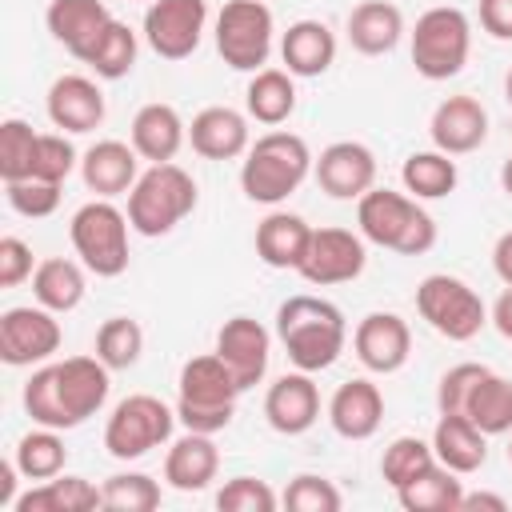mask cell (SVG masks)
I'll list each match as a JSON object with an SVG mask.
<instances>
[{"label": "cell", "instance_id": "ab89813d", "mask_svg": "<svg viewBox=\"0 0 512 512\" xmlns=\"http://www.w3.org/2000/svg\"><path fill=\"white\" fill-rule=\"evenodd\" d=\"M436 464V452H432V440H420V436H396L384 456H380V476L384 484L396 492L404 488L408 480H416L420 472H428Z\"/></svg>", "mask_w": 512, "mask_h": 512}, {"label": "cell", "instance_id": "9f6ffc18", "mask_svg": "<svg viewBox=\"0 0 512 512\" xmlns=\"http://www.w3.org/2000/svg\"><path fill=\"white\" fill-rule=\"evenodd\" d=\"M504 100H508V108H512V68H508V76H504Z\"/></svg>", "mask_w": 512, "mask_h": 512}, {"label": "cell", "instance_id": "f35d334b", "mask_svg": "<svg viewBox=\"0 0 512 512\" xmlns=\"http://www.w3.org/2000/svg\"><path fill=\"white\" fill-rule=\"evenodd\" d=\"M36 152H40V132H32V124L8 116L0 124V176H4V184L28 180L36 172Z\"/></svg>", "mask_w": 512, "mask_h": 512}, {"label": "cell", "instance_id": "7dc6e473", "mask_svg": "<svg viewBox=\"0 0 512 512\" xmlns=\"http://www.w3.org/2000/svg\"><path fill=\"white\" fill-rule=\"evenodd\" d=\"M488 368L484 364H456V368H448L444 376H440V384H436V408L440 412H448V416H460V408H464V400H468V392H472V384L484 376Z\"/></svg>", "mask_w": 512, "mask_h": 512}, {"label": "cell", "instance_id": "db71d44e", "mask_svg": "<svg viewBox=\"0 0 512 512\" xmlns=\"http://www.w3.org/2000/svg\"><path fill=\"white\" fill-rule=\"evenodd\" d=\"M16 460H0V508H16Z\"/></svg>", "mask_w": 512, "mask_h": 512}, {"label": "cell", "instance_id": "ee69618b", "mask_svg": "<svg viewBox=\"0 0 512 512\" xmlns=\"http://www.w3.org/2000/svg\"><path fill=\"white\" fill-rule=\"evenodd\" d=\"M340 504H344L340 488L324 476H312V472L296 476L284 488V508H292V512H340Z\"/></svg>", "mask_w": 512, "mask_h": 512}, {"label": "cell", "instance_id": "5bb4252c", "mask_svg": "<svg viewBox=\"0 0 512 512\" xmlns=\"http://www.w3.org/2000/svg\"><path fill=\"white\" fill-rule=\"evenodd\" d=\"M368 264V252H364V236L360 232H348V228H312V240H308V252L300 260V276L316 288H328V284H348L364 272Z\"/></svg>", "mask_w": 512, "mask_h": 512}, {"label": "cell", "instance_id": "74e56055", "mask_svg": "<svg viewBox=\"0 0 512 512\" xmlns=\"http://www.w3.org/2000/svg\"><path fill=\"white\" fill-rule=\"evenodd\" d=\"M136 52H140L136 32H132L124 20H112V24L100 32V40L92 44V52L84 56V64H88L100 80H124V76L136 68Z\"/></svg>", "mask_w": 512, "mask_h": 512}, {"label": "cell", "instance_id": "6da1fadb", "mask_svg": "<svg viewBox=\"0 0 512 512\" xmlns=\"http://www.w3.org/2000/svg\"><path fill=\"white\" fill-rule=\"evenodd\" d=\"M108 364L100 356H64L56 364H44L24 384V412L32 424L68 432L80 428L88 416H96L108 400Z\"/></svg>", "mask_w": 512, "mask_h": 512}, {"label": "cell", "instance_id": "8d00e7d4", "mask_svg": "<svg viewBox=\"0 0 512 512\" xmlns=\"http://www.w3.org/2000/svg\"><path fill=\"white\" fill-rule=\"evenodd\" d=\"M12 460H16V468H20L24 480H52V476L64 472L68 448H64V440H60L56 428H44L40 424V428H32V432L20 436Z\"/></svg>", "mask_w": 512, "mask_h": 512}, {"label": "cell", "instance_id": "d6a6232c", "mask_svg": "<svg viewBox=\"0 0 512 512\" xmlns=\"http://www.w3.org/2000/svg\"><path fill=\"white\" fill-rule=\"evenodd\" d=\"M244 104H248V116L256 124H268V128L284 124L296 112L292 72L288 68H260V72H252L248 92H244Z\"/></svg>", "mask_w": 512, "mask_h": 512}, {"label": "cell", "instance_id": "60d3db41", "mask_svg": "<svg viewBox=\"0 0 512 512\" xmlns=\"http://www.w3.org/2000/svg\"><path fill=\"white\" fill-rule=\"evenodd\" d=\"M140 352H144V328H140L136 320L112 316V320L100 324V332H96V356H100L112 372L132 368V364L140 360Z\"/></svg>", "mask_w": 512, "mask_h": 512}, {"label": "cell", "instance_id": "9c48e42d", "mask_svg": "<svg viewBox=\"0 0 512 512\" xmlns=\"http://www.w3.org/2000/svg\"><path fill=\"white\" fill-rule=\"evenodd\" d=\"M416 312H420V320H428L432 332H440L444 340H456V344L480 336V328L488 324V308H484L480 292L448 272H432L416 284Z\"/></svg>", "mask_w": 512, "mask_h": 512}, {"label": "cell", "instance_id": "ffe728a7", "mask_svg": "<svg viewBox=\"0 0 512 512\" xmlns=\"http://www.w3.org/2000/svg\"><path fill=\"white\" fill-rule=\"evenodd\" d=\"M428 136L448 156L476 152L488 140V112H484V104L476 96H448V100L436 104Z\"/></svg>", "mask_w": 512, "mask_h": 512}, {"label": "cell", "instance_id": "ac0fdd59", "mask_svg": "<svg viewBox=\"0 0 512 512\" xmlns=\"http://www.w3.org/2000/svg\"><path fill=\"white\" fill-rule=\"evenodd\" d=\"M264 416L272 432L280 436H300L320 420V392L312 384V372H284L276 384H268L264 396Z\"/></svg>", "mask_w": 512, "mask_h": 512}, {"label": "cell", "instance_id": "681fc988", "mask_svg": "<svg viewBox=\"0 0 512 512\" xmlns=\"http://www.w3.org/2000/svg\"><path fill=\"white\" fill-rule=\"evenodd\" d=\"M480 28L496 40H512V0H480Z\"/></svg>", "mask_w": 512, "mask_h": 512}, {"label": "cell", "instance_id": "cb8c5ba5", "mask_svg": "<svg viewBox=\"0 0 512 512\" xmlns=\"http://www.w3.org/2000/svg\"><path fill=\"white\" fill-rule=\"evenodd\" d=\"M44 24L56 44H64L76 60H84L100 40V32L112 24V12L104 8V0H52Z\"/></svg>", "mask_w": 512, "mask_h": 512}, {"label": "cell", "instance_id": "8992f818", "mask_svg": "<svg viewBox=\"0 0 512 512\" xmlns=\"http://www.w3.org/2000/svg\"><path fill=\"white\" fill-rule=\"evenodd\" d=\"M196 180L180 164H148L128 192V224L140 236H168L196 208Z\"/></svg>", "mask_w": 512, "mask_h": 512}, {"label": "cell", "instance_id": "bcb514c9", "mask_svg": "<svg viewBox=\"0 0 512 512\" xmlns=\"http://www.w3.org/2000/svg\"><path fill=\"white\" fill-rule=\"evenodd\" d=\"M76 164H80V156H76V148L64 132H40V152H36V172L32 176L64 184Z\"/></svg>", "mask_w": 512, "mask_h": 512}, {"label": "cell", "instance_id": "f6af8a7d", "mask_svg": "<svg viewBox=\"0 0 512 512\" xmlns=\"http://www.w3.org/2000/svg\"><path fill=\"white\" fill-rule=\"evenodd\" d=\"M276 504H280L276 492L256 476H232L216 492V508L220 512H272Z\"/></svg>", "mask_w": 512, "mask_h": 512}, {"label": "cell", "instance_id": "7402d4cb", "mask_svg": "<svg viewBox=\"0 0 512 512\" xmlns=\"http://www.w3.org/2000/svg\"><path fill=\"white\" fill-rule=\"evenodd\" d=\"M80 180L100 200L132 192V184L140 180V152L132 144H124V140H96L80 156Z\"/></svg>", "mask_w": 512, "mask_h": 512}, {"label": "cell", "instance_id": "6f0895ef", "mask_svg": "<svg viewBox=\"0 0 512 512\" xmlns=\"http://www.w3.org/2000/svg\"><path fill=\"white\" fill-rule=\"evenodd\" d=\"M508 464H512V440H508Z\"/></svg>", "mask_w": 512, "mask_h": 512}, {"label": "cell", "instance_id": "8fae6325", "mask_svg": "<svg viewBox=\"0 0 512 512\" xmlns=\"http://www.w3.org/2000/svg\"><path fill=\"white\" fill-rule=\"evenodd\" d=\"M272 8L264 0H228L216 16V52L236 72H260L272 56Z\"/></svg>", "mask_w": 512, "mask_h": 512}, {"label": "cell", "instance_id": "836d02e7", "mask_svg": "<svg viewBox=\"0 0 512 512\" xmlns=\"http://www.w3.org/2000/svg\"><path fill=\"white\" fill-rule=\"evenodd\" d=\"M396 500H400L404 512H460L464 488H460L456 472L436 460L428 472H420L416 480L396 488Z\"/></svg>", "mask_w": 512, "mask_h": 512}, {"label": "cell", "instance_id": "2e32d148", "mask_svg": "<svg viewBox=\"0 0 512 512\" xmlns=\"http://www.w3.org/2000/svg\"><path fill=\"white\" fill-rule=\"evenodd\" d=\"M216 356L228 364V372L236 376L240 392L256 388L268 372V356H272V336L260 320L252 316H232L220 324L216 332Z\"/></svg>", "mask_w": 512, "mask_h": 512}, {"label": "cell", "instance_id": "4316f807", "mask_svg": "<svg viewBox=\"0 0 512 512\" xmlns=\"http://www.w3.org/2000/svg\"><path fill=\"white\" fill-rule=\"evenodd\" d=\"M220 472V452L212 444V436L204 432H184L180 440H172L168 456H164V480L176 492H204Z\"/></svg>", "mask_w": 512, "mask_h": 512}, {"label": "cell", "instance_id": "f907efd6", "mask_svg": "<svg viewBox=\"0 0 512 512\" xmlns=\"http://www.w3.org/2000/svg\"><path fill=\"white\" fill-rule=\"evenodd\" d=\"M492 268H496V276L504 280V288H512V232H504V236L496 240V248H492Z\"/></svg>", "mask_w": 512, "mask_h": 512}, {"label": "cell", "instance_id": "816d5d0a", "mask_svg": "<svg viewBox=\"0 0 512 512\" xmlns=\"http://www.w3.org/2000/svg\"><path fill=\"white\" fill-rule=\"evenodd\" d=\"M480 508H488V512H508V500H504V496H492V492H464L460 512H480Z\"/></svg>", "mask_w": 512, "mask_h": 512}, {"label": "cell", "instance_id": "b9f144b4", "mask_svg": "<svg viewBox=\"0 0 512 512\" xmlns=\"http://www.w3.org/2000/svg\"><path fill=\"white\" fill-rule=\"evenodd\" d=\"M104 508L112 512H152L160 508V484L144 472H116L100 484Z\"/></svg>", "mask_w": 512, "mask_h": 512}, {"label": "cell", "instance_id": "ba28073f", "mask_svg": "<svg viewBox=\"0 0 512 512\" xmlns=\"http://www.w3.org/2000/svg\"><path fill=\"white\" fill-rule=\"evenodd\" d=\"M472 52V24L460 8H428L412 28V64L424 80H452L464 72Z\"/></svg>", "mask_w": 512, "mask_h": 512}, {"label": "cell", "instance_id": "9a60e30c", "mask_svg": "<svg viewBox=\"0 0 512 512\" xmlns=\"http://www.w3.org/2000/svg\"><path fill=\"white\" fill-rule=\"evenodd\" d=\"M352 352L368 372L392 376L412 356V328L396 312H368L352 332Z\"/></svg>", "mask_w": 512, "mask_h": 512}, {"label": "cell", "instance_id": "7a4b0ae2", "mask_svg": "<svg viewBox=\"0 0 512 512\" xmlns=\"http://www.w3.org/2000/svg\"><path fill=\"white\" fill-rule=\"evenodd\" d=\"M276 340L300 372H324L340 360L348 344V324L332 300L300 292L276 308Z\"/></svg>", "mask_w": 512, "mask_h": 512}, {"label": "cell", "instance_id": "c3c4849f", "mask_svg": "<svg viewBox=\"0 0 512 512\" xmlns=\"http://www.w3.org/2000/svg\"><path fill=\"white\" fill-rule=\"evenodd\" d=\"M32 248L20 236H4L0 240V288H16L24 280H32Z\"/></svg>", "mask_w": 512, "mask_h": 512}, {"label": "cell", "instance_id": "7c38bea8", "mask_svg": "<svg viewBox=\"0 0 512 512\" xmlns=\"http://www.w3.org/2000/svg\"><path fill=\"white\" fill-rule=\"evenodd\" d=\"M60 320L44 304H16L0 316V360L8 368H32L60 352Z\"/></svg>", "mask_w": 512, "mask_h": 512}, {"label": "cell", "instance_id": "7bdbcfd3", "mask_svg": "<svg viewBox=\"0 0 512 512\" xmlns=\"http://www.w3.org/2000/svg\"><path fill=\"white\" fill-rule=\"evenodd\" d=\"M4 196H8V208L28 216V220H40V216H52L60 208V184L52 180H40V176H28V180H12L4 184Z\"/></svg>", "mask_w": 512, "mask_h": 512}, {"label": "cell", "instance_id": "52a82bcc", "mask_svg": "<svg viewBox=\"0 0 512 512\" xmlns=\"http://www.w3.org/2000/svg\"><path fill=\"white\" fill-rule=\"evenodd\" d=\"M128 212H120L112 200H88L76 208L68 236L80 256V264L104 280L120 276L128 268Z\"/></svg>", "mask_w": 512, "mask_h": 512}, {"label": "cell", "instance_id": "f546056e", "mask_svg": "<svg viewBox=\"0 0 512 512\" xmlns=\"http://www.w3.org/2000/svg\"><path fill=\"white\" fill-rule=\"evenodd\" d=\"M308 240H312V228L296 212H268L256 224V256L268 268H292L296 272L304 252H308Z\"/></svg>", "mask_w": 512, "mask_h": 512}, {"label": "cell", "instance_id": "d4e9b609", "mask_svg": "<svg viewBox=\"0 0 512 512\" xmlns=\"http://www.w3.org/2000/svg\"><path fill=\"white\" fill-rule=\"evenodd\" d=\"M188 140V124L180 120V112L172 104H144L136 116H132V148L140 152V160L148 164H168L176 160V152L184 148Z\"/></svg>", "mask_w": 512, "mask_h": 512}, {"label": "cell", "instance_id": "484cf974", "mask_svg": "<svg viewBox=\"0 0 512 512\" xmlns=\"http://www.w3.org/2000/svg\"><path fill=\"white\" fill-rule=\"evenodd\" d=\"M280 60L292 76H324L336 60V32L324 20H296L280 36Z\"/></svg>", "mask_w": 512, "mask_h": 512}, {"label": "cell", "instance_id": "d590c367", "mask_svg": "<svg viewBox=\"0 0 512 512\" xmlns=\"http://www.w3.org/2000/svg\"><path fill=\"white\" fill-rule=\"evenodd\" d=\"M400 180H404V192L408 196H416V200H440V196L456 192L460 172H456V160L448 152L432 148V152H412L404 160V168H400Z\"/></svg>", "mask_w": 512, "mask_h": 512}, {"label": "cell", "instance_id": "277c9868", "mask_svg": "<svg viewBox=\"0 0 512 512\" xmlns=\"http://www.w3.org/2000/svg\"><path fill=\"white\" fill-rule=\"evenodd\" d=\"M176 388H180V396H176V420L184 424V432L216 436V432H224L232 424L240 384H236V376L228 372V364L216 352H204V356L184 360Z\"/></svg>", "mask_w": 512, "mask_h": 512}, {"label": "cell", "instance_id": "83f0119b", "mask_svg": "<svg viewBox=\"0 0 512 512\" xmlns=\"http://www.w3.org/2000/svg\"><path fill=\"white\" fill-rule=\"evenodd\" d=\"M404 36V12L392 0H360L348 12V44L364 56H384Z\"/></svg>", "mask_w": 512, "mask_h": 512}, {"label": "cell", "instance_id": "603a6c76", "mask_svg": "<svg viewBox=\"0 0 512 512\" xmlns=\"http://www.w3.org/2000/svg\"><path fill=\"white\" fill-rule=\"evenodd\" d=\"M380 420H384V396L364 376L344 380L332 392V400H328V424L344 440H368V436H376Z\"/></svg>", "mask_w": 512, "mask_h": 512}, {"label": "cell", "instance_id": "1f68e13d", "mask_svg": "<svg viewBox=\"0 0 512 512\" xmlns=\"http://www.w3.org/2000/svg\"><path fill=\"white\" fill-rule=\"evenodd\" d=\"M460 416H468L484 436H504L512 432V380L496 376L492 368L472 384Z\"/></svg>", "mask_w": 512, "mask_h": 512}, {"label": "cell", "instance_id": "4fadbf2b", "mask_svg": "<svg viewBox=\"0 0 512 512\" xmlns=\"http://www.w3.org/2000/svg\"><path fill=\"white\" fill-rule=\"evenodd\" d=\"M208 24L204 0H152L144 12V40L160 60H188Z\"/></svg>", "mask_w": 512, "mask_h": 512}, {"label": "cell", "instance_id": "d6986e66", "mask_svg": "<svg viewBox=\"0 0 512 512\" xmlns=\"http://www.w3.org/2000/svg\"><path fill=\"white\" fill-rule=\"evenodd\" d=\"M44 108H48V120L60 132H76L80 136V132H92V128L104 124V92H100V84L88 80V76H76V72L52 80Z\"/></svg>", "mask_w": 512, "mask_h": 512}, {"label": "cell", "instance_id": "5b68a950", "mask_svg": "<svg viewBox=\"0 0 512 512\" xmlns=\"http://www.w3.org/2000/svg\"><path fill=\"white\" fill-rule=\"evenodd\" d=\"M312 172V152L296 132H264L240 164V188L252 204H284Z\"/></svg>", "mask_w": 512, "mask_h": 512}, {"label": "cell", "instance_id": "e0dca14e", "mask_svg": "<svg viewBox=\"0 0 512 512\" xmlns=\"http://www.w3.org/2000/svg\"><path fill=\"white\" fill-rule=\"evenodd\" d=\"M320 192H328L332 200H360L368 188H376V156L368 144L360 140H336L320 152V160L312 164Z\"/></svg>", "mask_w": 512, "mask_h": 512}, {"label": "cell", "instance_id": "3957f363", "mask_svg": "<svg viewBox=\"0 0 512 512\" xmlns=\"http://www.w3.org/2000/svg\"><path fill=\"white\" fill-rule=\"evenodd\" d=\"M356 224L368 244L400 256H424L436 244V220L416 204V196L392 188H368L356 200Z\"/></svg>", "mask_w": 512, "mask_h": 512}, {"label": "cell", "instance_id": "44dd1931", "mask_svg": "<svg viewBox=\"0 0 512 512\" xmlns=\"http://www.w3.org/2000/svg\"><path fill=\"white\" fill-rule=\"evenodd\" d=\"M188 144L196 156L204 160H236L252 148V136H248V116L228 108V104H212V108H200L188 124Z\"/></svg>", "mask_w": 512, "mask_h": 512}, {"label": "cell", "instance_id": "f1b7e54d", "mask_svg": "<svg viewBox=\"0 0 512 512\" xmlns=\"http://www.w3.org/2000/svg\"><path fill=\"white\" fill-rule=\"evenodd\" d=\"M432 452H436V460L444 468H452L456 476H468V472L484 468V460H488V436L468 416L440 412V420L432 428Z\"/></svg>", "mask_w": 512, "mask_h": 512}, {"label": "cell", "instance_id": "4dcf8cb0", "mask_svg": "<svg viewBox=\"0 0 512 512\" xmlns=\"http://www.w3.org/2000/svg\"><path fill=\"white\" fill-rule=\"evenodd\" d=\"M104 508V492L84 476H52L16 496V512H92Z\"/></svg>", "mask_w": 512, "mask_h": 512}, {"label": "cell", "instance_id": "f5cc1de1", "mask_svg": "<svg viewBox=\"0 0 512 512\" xmlns=\"http://www.w3.org/2000/svg\"><path fill=\"white\" fill-rule=\"evenodd\" d=\"M488 320L496 324V332H500L504 340H512V288L500 292V300L492 304V316H488Z\"/></svg>", "mask_w": 512, "mask_h": 512}, {"label": "cell", "instance_id": "11a10c76", "mask_svg": "<svg viewBox=\"0 0 512 512\" xmlns=\"http://www.w3.org/2000/svg\"><path fill=\"white\" fill-rule=\"evenodd\" d=\"M500 188H504V192L512 196V156H508V160L500 164Z\"/></svg>", "mask_w": 512, "mask_h": 512}, {"label": "cell", "instance_id": "30bf717a", "mask_svg": "<svg viewBox=\"0 0 512 512\" xmlns=\"http://www.w3.org/2000/svg\"><path fill=\"white\" fill-rule=\"evenodd\" d=\"M172 428H176V408H168L160 396L132 392L112 408L104 424V448L112 460H140L152 448L168 444Z\"/></svg>", "mask_w": 512, "mask_h": 512}, {"label": "cell", "instance_id": "e575fe53", "mask_svg": "<svg viewBox=\"0 0 512 512\" xmlns=\"http://www.w3.org/2000/svg\"><path fill=\"white\" fill-rule=\"evenodd\" d=\"M32 296L48 312H72L84 300V268L64 256L40 260L32 272Z\"/></svg>", "mask_w": 512, "mask_h": 512}]
</instances>
